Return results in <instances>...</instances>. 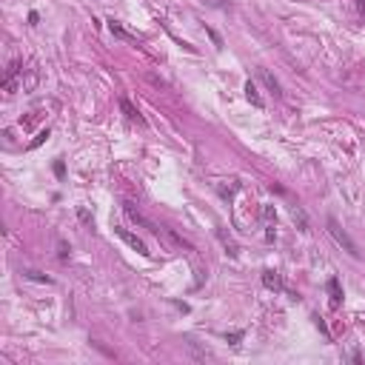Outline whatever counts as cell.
<instances>
[{
	"mask_svg": "<svg viewBox=\"0 0 365 365\" xmlns=\"http://www.w3.org/2000/svg\"><path fill=\"white\" fill-rule=\"evenodd\" d=\"M114 234L120 237V240H123L126 245H131V248H134V251H137L140 257H151L149 245H146V243H143V240H140V237H137V234H131L129 228H120V226H114Z\"/></svg>",
	"mask_w": 365,
	"mask_h": 365,
	"instance_id": "obj_2",
	"label": "cell"
},
{
	"mask_svg": "<svg viewBox=\"0 0 365 365\" xmlns=\"http://www.w3.org/2000/svg\"><path fill=\"white\" fill-rule=\"evenodd\" d=\"M108 32H111V35H114L117 40H126V43H137V35H134V32H126V29H123V23H117L114 17L108 20Z\"/></svg>",
	"mask_w": 365,
	"mask_h": 365,
	"instance_id": "obj_4",
	"label": "cell"
},
{
	"mask_svg": "<svg viewBox=\"0 0 365 365\" xmlns=\"http://www.w3.org/2000/svg\"><path fill=\"white\" fill-rule=\"evenodd\" d=\"M60 260H69V245L66 243H60Z\"/></svg>",
	"mask_w": 365,
	"mask_h": 365,
	"instance_id": "obj_15",
	"label": "cell"
},
{
	"mask_svg": "<svg viewBox=\"0 0 365 365\" xmlns=\"http://www.w3.org/2000/svg\"><path fill=\"white\" fill-rule=\"evenodd\" d=\"M328 234L334 237V240H337V243H340V245L345 248V251L351 254V257H360V248H357V243H354V240H351V237H348L343 228H340V223H337L334 217L328 220Z\"/></svg>",
	"mask_w": 365,
	"mask_h": 365,
	"instance_id": "obj_1",
	"label": "cell"
},
{
	"mask_svg": "<svg viewBox=\"0 0 365 365\" xmlns=\"http://www.w3.org/2000/svg\"><path fill=\"white\" fill-rule=\"evenodd\" d=\"M206 32H209V37H211V40H214V46H217V49H223V37H220V35H217L214 29H209V26H206Z\"/></svg>",
	"mask_w": 365,
	"mask_h": 365,
	"instance_id": "obj_11",
	"label": "cell"
},
{
	"mask_svg": "<svg viewBox=\"0 0 365 365\" xmlns=\"http://www.w3.org/2000/svg\"><path fill=\"white\" fill-rule=\"evenodd\" d=\"M46 137H49V131H40V134H37V137H35V140H32V149H37V146H40V143H43Z\"/></svg>",
	"mask_w": 365,
	"mask_h": 365,
	"instance_id": "obj_12",
	"label": "cell"
},
{
	"mask_svg": "<svg viewBox=\"0 0 365 365\" xmlns=\"http://www.w3.org/2000/svg\"><path fill=\"white\" fill-rule=\"evenodd\" d=\"M23 277L35 279V282H52V277H46V274H40V271H35V268H26V271H23Z\"/></svg>",
	"mask_w": 365,
	"mask_h": 365,
	"instance_id": "obj_9",
	"label": "cell"
},
{
	"mask_svg": "<svg viewBox=\"0 0 365 365\" xmlns=\"http://www.w3.org/2000/svg\"><path fill=\"white\" fill-rule=\"evenodd\" d=\"M245 97H248V100H251V103H254V106H257V108H262V97H260L257 86H254V83H251V80H248V83H245Z\"/></svg>",
	"mask_w": 365,
	"mask_h": 365,
	"instance_id": "obj_8",
	"label": "cell"
},
{
	"mask_svg": "<svg viewBox=\"0 0 365 365\" xmlns=\"http://www.w3.org/2000/svg\"><path fill=\"white\" fill-rule=\"evenodd\" d=\"M243 337H245L243 331H231V334H226V340H228L231 345H240V340H243Z\"/></svg>",
	"mask_w": 365,
	"mask_h": 365,
	"instance_id": "obj_10",
	"label": "cell"
},
{
	"mask_svg": "<svg viewBox=\"0 0 365 365\" xmlns=\"http://www.w3.org/2000/svg\"><path fill=\"white\" fill-rule=\"evenodd\" d=\"M260 77H262V83H265V86L271 88V94H274V97H279V94H282V91H279V83L274 80V74H271L268 69H260Z\"/></svg>",
	"mask_w": 365,
	"mask_h": 365,
	"instance_id": "obj_7",
	"label": "cell"
},
{
	"mask_svg": "<svg viewBox=\"0 0 365 365\" xmlns=\"http://www.w3.org/2000/svg\"><path fill=\"white\" fill-rule=\"evenodd\" d=\"M120 108H123V114H126L129 120H134V123H140V126L146 123V120H143V114H140L137 108L131 106V100H126V97H123V100H120Z\"/></svg>",
	"mask_w": 365,
	"mask_h": 365,
	"instance_id": "obj_6",
	"label": "cell"
},
{
	"mask_svg": "<svg viewBox=\"0 0 365 365\" xmlns=\"http://www.w3.org/2000/svg\"><path fill=\"white\" fill-rule=\"evenodd\" d=\"M360 15H363V20H365V0H360Z\"/></svg>",
	"mask_w": 365,
	"mask_h": 365,
	"instance_id": "obj_16",
	"label": "cell"
},
{
	"mask_svg": "<svg viewBox=\"0 0 365 365\" xmlns=\"http://www.w3.org/2000/svg\"><path fill=\"white\" fill-rule=\"evenodd\" d=\"M37 23H40V15H37V12H32V15H29V26H37Z\"/></svg>",
	"mask_w": 365,
	"mask_h": 365,
	"instance_id": "obj_14",
	"label": "cell"
},
{
	"mask_svg": "<svg viewBox=\"0 0 365 365\" xmlns=\"http://www.w3.org/2000/svg\"><path fill=\"white\" fill-rule=\"evenodd\" d=\"M325 291H328V297H331V308H340L343 305V288H340V279L331 277L325 282Z\"/></svg>",
	"mask_w": 365,
	"mask_h": 365,
	"instance_id": "obj_3",
	"label": "cell"
},
{
	"mask_svg": "<svg viewBox=\"0 0 365 365\" xmlns=\"http://www.w3.org/2000/svg\"><path fill=\"white\" fill-rule=\"evenodd\" d=\"M54 174H57V177H63V174H66V166H63V160H57V163H54Z\"/></svg>",
	"mask_w": 365,
	"mask_h": 365,
	"instance_id": "obj_13",
	"label": "cell"
},
{
	"mask_svg": "<svg viewBox=\"0 0 365 365\" xmlns=\"http://www.w3.org/2000/svg\"><path fill=\"white\" fill-rule=\"evenodd\" d=\"M262 285L265 288H271V291H285V285H282V279H279V274L277 271H262Z\"/></svg>",
	"mask_w": 365,
	"mask_h": 365,
	"instance_id": "obj_5",
	"label": "cell"
}]
</instances>
